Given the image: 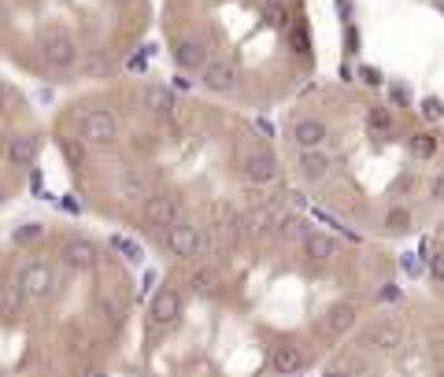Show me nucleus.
Here are the masks:
<instances>
[{
    "label": "nucleus",
    "mask_w": 444,
    "mask_h": 377,
    "mask_svg": "<svg viewBox=\"0 0 444 377\" xmlns=\"http://www.w3.org/2000/svg\"><path fill=\"white\" fill-rule=\"evenodd\" d=\"M241 170L252 185H270L278 178V156L270 152L267 145H252L248 152L241 156Z\"/></svg>",
    "instance_id": "nucleus-4"
},
{
    "label": "nucleus",
    "mask_w": 444,
    "mask_h": 377,
    "mask_svg": "<svg viewBox=\"0 0 444 377\" xmlns=\"http://www.w3.org/2000/svg\"><path fill=\"white\" fill-rule=\"evenodd\" d=\"M437 377H444V366H441V370H437Z\"/></svg>",
    "instance_id": "nucleus-43"
},
{
    "label": "nucleus",
    "mask_w": 444,
    "mask_h": 377,
    "mask_svg": "<svg viewBox=\"0 0 444 377\" xmlns=\"http://www.w3.org/2000/svg\"><path fill=\"white\" fill-rule=\"evenodd\" d=\"M12 100H15V96L8 93L4 85H0V115H8V107H12Z\"/></svg>",
    "instance_id": "nucleus-39"
},
{
    "label": "nucleus",
    "mask_w": 444,
    "mask_h": 377,
    "mask_svg": "<svg viewBox=\"0 0 444 377\" xmlns=\"http://www.w3.org/2000/svg\"><path fill=\"white\" fill-rule=\"evenodd\" d=\"M37 237H45V226H37V222L19 226V230H15V244H30V241H37Z\"/></svg>",
    "instance_id": "nucleus-29"
},
{
    "label": "nucleus",
    "mask_w": 444,
    "mask_h": 377,
    "mask_svg": "<svg viewBox=\"0 0 444 377\" xmlns=\"http://www.w3.org/2000/svg\"><path fill=\"white\" fill-rule=\"evenodd\" d=\"M355 322H359V307L355 304H333L326 311V318H322V333H326L330 340H341V337H348V333L355 329Z\"/></svg>",
    "instance_id": "nucleus-8"
},
{
    "label": "nucleus",
    "mask_w": 444,
    "mask_h": 377,
    "mask_svg": "<svg viewBox=\"0 0 444 377\" xmlns=\"http://www.w3.org/2000/svg\"><path fill=\"white\" fill-rule=\"evenodd\" d=\"M441 115H444L441 100H437V96H426V100H422V118H426V122H437Z\"/></svg>",
    "instance_id": "nucleus-31"
},
{
    "label": "nucleus",
    "mask_w": 444,
    "mask_h": 377,
    "mask_svg": "<svg viewBox=\"0 0 444 377\" xmlns=\"http://www.w3.org/2000/svg\"><path fill=\"white\" fill-rule=\"evenodd\" d=\"M145 189H148L145 170H126V174L118 178V192H123V196H145Z\"/></svg>",
    "instance_id": "nucleus-25"
},
{
    "label": "nucleus",
    "mask_w": 444,
    "mask_h": 377,
    "mask_svg": "<svg viewBox=\"0 0 444 377\" xmlns=\"http://www.w3.org/2000/svg\"><path fill=\"white\" fill-rule=\"evenodd\" d=\"M112 248H118V255H123L126 263H141V259H145L141 244H137V241H130V237H112Z\"/></svg>",
    "instance_id": "nucleus-27"
},
{
    "label": "nucleus",
    "mask_w": 444,
    "mask_h": 377,
    "mask_svg": "<svg viewBox=\"0 0 444 377\" xmlns=\"http://www.w3.org/2000/svg\"><path fill=\"white\" fill-rule=\"evenodd\" d=\"M0 203H4V189H0Z\"/></svg>",
    "instance_id": "nucleus-44"
},
{
    "label": "nucleus",
    "mask_w": 444,
    "mask_h": 377,
    "mask_svg": "<svg viewBox=\"0 0 444 377\" xmlns=\"http://www.w3.org/2000/svg\"><path fill=\"white\" fill-rule=\"evenodd\" d=\"M85 74H89V78H107V74H112V59H107V56H93L89 63H85Z\"/></svg>",
    "instance_id": "nucleus-28"
},
{
    "label": "nucleus",
    "mask_w": 444,
    "mask_h": 377,
    "mask_svg": "<svg viewBox=\"0 0 444 377\" xmlns=\"http://www.w3.org/2000/svg\"><path fill=\"white\" fill-rule=\"evenodd\" d=\"M163 241H167V252L175 255V259H200V255L208 252V248H204V230L193 226V222L167 226Z\"/></svg>",
    "instance_id": "nucleus-2"
},
{
    "label": "nucleus",
    "mask_w": 444,
    "mask_h": 377,
    "mask_svg": "<svg viewBox=\"0 0 444 377\" xmlns=\"http://www.w3.org/2000/svg\"><path fill=\"white\" fill-rule=\"evenodd\" d=\"M274 233L281 237V241H300V244H304V237L311 233V226H308L304 214H281Z\"/></svg>",
    "instance_id": "nucleus-22"
},
{
    "label": "nucleus",
    "mask_w": 444,
    "mask_h": 377,
    "mask_svg": "<svg viewBox=\"0 0 444 377\" xmlns=\"http://www.w3.org/2000/svg\"><path fill=\"white\" fill-rule=\"evenodd\" d=\"M141 219L148 226H159V230H167V226H175L181 219V200L175 192L159 189V192H148L145 203H141Z\"/></svg>",
    "instance_id": "nucleus-3"
},
{
    "label": "nucleus",
    "mask_w": 444,
    "mask_h": 377,
    "mask_svg": "<svg viewBox=\"0 0 444 377\" xmlns=\"http://www.w3.org/2000/svg\"><path fill=\"white\" fill-rule=\"evenodd\" d=\"M326 377H348V374H341V370H333V374H326Z\"/></svg>",
    "instance_id": "nucleus-42"
},
{
    "label": "nucleus",
    "mask_w": 444,
    "mask_h": 377,
    "mask_svg": "<svg viewBox=\"0 0 444 377\" xmlns=\"http://www.w3.org/2000/svg\"><path fill=\"white\" fill-rule=\"evenodd\" d=\"M270 366H274L278 374H300V370L308 366V355H304V348H300V344L281 340L278 348H274V355H270Z\"/></svg>",
    "instance_id": "nucleus-13"
},
{
    "label": "nucleus",
    "mask_w": 444,
    "mask_h": 377,
    "mask_svg": "<svg viewBox=\"0 0 444 377\" xmlns=\"http://www.w3.org/2000/svg\"><path fill=\"white\" fill-rule=\"evenodd\" d=\"M145 107L152 115H175L178 111V96L170 85H152V89H145Z\"/></svg>",
    "instance_id": "nucleus-19"
},
{
    "label": "nucleus",
    "mask_w": 444,
    "mask_h": 377,
    "mask_svg": "<svg viewBox=\"0 0 444 377\" xmlns=\"http://www.w3.org/2000/svg\"><path fill=\"white\" fill-rule=\"evenodd\" d=\"M256 130L263 134V137H274V126H270L267 118H256Z\"/></svg>",
    "instance_id": "nucleus-40"
},
{
    "label": "nucleus",
    "mask_w": 444,
    "mask_h": 377,
    "mask_svg": "<svg viewBox=\"0 0 444 377\" xmlns=\"http://www.w3.org/2000/svg\"><path fill=\"white\" fill-rule=\"evenodd\" d=\"M181 315V296H178V288H156V296H152V307H148V322L152 326H175Z\"/></svg>",
    "instance_id": "nucleus-7"
},
{
    "label": "nucleus",
    "mask_w": 444,
    "mask_h": 377,
    "mask_svg": "<svg viewBox=\"0 0 444 377\" xmlns=\"http://www.w3.org/2000/svg\"><path fill=\"white\" fill-rule=\"evenodd\" d=\"M429 200L433 203H444V174H437L429 181Z\"/></svg>",
    "instance_id": "nucleus-33"
},
{
    "label": "nucleus",
    "mask_w": 444,
    "mask_h": 377,
    "mask_svg": "<svg viewBox=\"0 0 444 377\" xmlns=\"http://www.w3.org/2000/svg\"><path fill=\"white\" fill-rule=\"evenodd\" d=\"M60 148H63V156H67L71 167H82V163H85V141H82V137L74 141V137L63 134V137H60Z\"/></svg>",
    "instance_id": "nucleus-26"
},
{
    "label": "nucleus",
    "mask_w": 444,
    "mask_h": 377,
    "mask_svg": "<svg viewBox=\"0 0 444 377\" xmlns=\"http://www.w3.org/2000/svg\"><path fill=\"white\" fill-rule=\"evenodd\" d=\"M378 300H382V304H396V300H400V288L389 285V288H382V293H378Z\"/></svg>",
    "instance_id": "nucleus-38"
},
{
    "label": "nucleus",
    "mask_w": 444,
    "mask_h": 377,
    "mask_svg": "<svg viewBox=\"0 0 444 377\" xmlns=\"http://www.w3.org/2000/svg\"><path fill=\"white\" fill-rule=\"evenodd\" d=\"M359 344H363V348H371V351L389 355V351H396L400 344H404V326L393 322V318H378V322H371V326H363Z\"/></svg>",
    "instance_id": "nucleus-5"
},
{
    "label": "nucleus",
    "mask_w": 444,
    "mask_h": 377,
    "mask_svg": "<svg viewBox=\"0 0 444 377\" xmlns=\"http://www.w3.org/2000/svg\"><path fill=\"white\" fill-rule=\"evenodd\" d=\"M407 148H411V156H415V159H437L441 141H437V134H433V130H418V134L407 137Z\"/></svg>",
    "instance_id": "nucleus-21"
},
{
    "label": "nucleus",
    "mask_w": 444,
    "mask_h": 377,
    "mask_svg": "<svg viewBox=\"0 0 444 377\" xmlns=\"http://www.w3.org/2000/svg\"><path fill=\"white\" fill-rule=\"evenodd\" d=\"M186 285H189L193 296H215V293H219V285H222V277H219V270H215L211 263H197L186 274Z\"/></svg>",
    "instance_id": "nucleus-14"
},
{
    "label": "nucleus",
    "mask_w": 444,
    "mask_h": 377,
    "mask_svg": "<svg viewBox=\"0 0 444 377\" xmlns=\"http://www.w3.org/2000/svg\"><path fill=\"white\" fill-rule=\"evenodd\" d=\"M296 167H300V174H304V181H322L330 174V156L319 152V148H300Z\"/></svg>",
    "instance_id": "nucleus-16"
},
{
    "label": "nucleus",
    "mask_w": 444,
    "mask_h": 377,
    "mask_svg": "<svg viewBox=\"0 0 444 377\" xmlns=\"http://www.w3.org/2000/svg\"><path fill=\"white\" fill-rule=\"evenodd\" d=\"M74 130H78V137L85 145H115L118 141V118L115 111H107V107H89V111L78 115V122H74Z\"/></svg>",
    "instance_id": "nucleus-1"
},
{
    "label": "nucleus",
    "mask_w": 444,
    "mask_h": 377,
    "mask_svg": "<svg viewBox=\"0 0 444 377\" xmlns=\"http://www.w3.org/2000/svg\"><path fill=\"white\" fill-rule=\"evenodd\" d=\"M93 377H107V374H93Z\"/></svg>",
    "instance_id": "nucleus-45"
},
{
    "label": "nucleus",
    "mask_w": 444,
    "mask_h": 377,
    "mask_svg": "<svg viewBox=\"0 0 444 377\" xmlns=\"http://www.w3.org/2000/svg\"><path fill=\"white\" fill-rule=\"evenodd\" d=\"M19 288H23L26 300H48L56 293V270L48 263H30L23 274H19Z\"/></svg>",
    "instance_id": "nucleus-6"
},
{
    "label": "nucleus",
    "mask_w": 444,
    "mask_h": 377,
    "mask_svg": "<svg viewBox=\"0 0 444 377\" xmlns=\"http://www.w3.org/2000/svg\"><path fill=\"white\" fill-rule=\"evenodd\" d=\"M63 266L74 274H93L96 270V248L89 241H67L63 244Z\"/></svg>",
    "instance_id": "nucleus-11"
},
{
    "label": "nucleus",
    "mask_w": 444,
    "mask_h": 377,
    "mask_svg": "<svg viewBox=\"0 0 444 377\" xmlns=\"http://www.w3.org/2000/svg\"><path fill=\"white\" fill-rule=\"evenodd\" d=\"M292 48H296V52H308V30H304V26L292 30Z\"/></svg>",
    "instance_id": "nucleus-35"
},
{
    "label": "nucleus",
    "mask_w": 444,
    "mask_h": 377,
    "mask_svg": "<svg viewBox=\"0 0 444 377\" xmlns=\"http://www.w3.org/2000/svg\"><path fill=\"white\" fill-rule=\"evenodd\" d=\"M175 63L181 71H204L208 67V45L200 37H178L175 41Z\"/></svg>",
    "instance_id": "nucleus-10"
},
{
    "label": "nucleus",
    "mask_w": 444,
    "mask_h": 377,
    "mask_svg": "<svg viewBox=\"0 0 444 377\" xmlns=\"http://www.w3.org/2000/svg\"><path fill=\"white\" fill-rule=\"evenodd\" d=\"M426 266H429V277H433V282H441V285H444V248H437V252L429 255V263H426Z\"/></svg>",
    "instance_id": "nucleus-30"
},
{
    "label": "nucleus",
    "mask_w": 444,
    "mask_h": 377,
    "mask_svg": "<svg viewBox=\"0 0 444 377\" xmlns=\"http://www.w3.org/2000/svg\"><path fill=\"white\" fill-rule=\"evenodd\" d=\"M389 100H393V104H400V107H407L411 104V89H407V85H389Z\"/></svg>",
    "instance_id": "nucleus-32"
},
{
    "label": "nucleus",
    "mask_w": 444,
    "mask_h": 377,
    "mask_svg": "<svg viewBox=\"0 0 444 377\" xmlns=\"http://www.w3.org/2000/svg\"><path fill=\"white\" fill-rule=\"evenodd\" d=\"M359 78L366 85H382V71H378V67H359Z\"/></svg>",
    "instance_id": "nucleus-36"
},
{
    "label": "nucleus",
    "mask_w": 444,
    "mask_h": 377,
    "mask_svg": "<svg viewBox=\"0 0 444 377\" xmlns=\"http://www.w3.org/2000/svg\"><path fill=\"white\" fill-rule=\"evenodd\" d=\"M292 137H296L300 148H319L330 137V126L322 122V118H300L296 130H292Z\"/></svg>",
    "instance_id": "nucleus-17"
},
{
    "label": "nucleus",
    "mask_w": 444,
    "mask_h": 377,
    "mask_svg": "<svg viewBox=\"0 0 444 377\" xmlns=\"http://www.w3.org/2000/svg\"><path fill=\"white\" fill-rule=\"evenodd\" d=\"M278 219H281L278 208H270V203H259V208H252V211L241 214V230H245V237L259 241V237H267V233L278 230Z\"/></svg>",
    "instance_id": "nucleus-9"
},
{
    "label": "nucleus",
    "mask_w": 444,
    "mask_h": 377,
    "mask_svg": "<svg viewBox=\"0 0 444 377\" xmlns=\"http://www.w3.org/2000/svg\"><path fill=\"white\" fill-rule=\"evenodd\" d=\"M126 71H130V74L145 71V52H137V56H130V59H126Z\"/></svg>",
    "instance_id": "nucleus-37"
},
{
    "label": "nucleus",
    "mask_w": 444,
    "mask_h": 377,
    "mask_svg": "<svg viewBox=\"0 0 444 377\" xmlns=\"http://www.w3.org/2000/svg\"><path fill=\"white\" fill-rule=\"evenodd\" d=\"M63 208H67V211H74V214H78V211H82V203H78V200H74V196H67V200H63Z\"/></svg>",
    "instance_id": "nucleus-41"
},
{
    "label": "nucleus",
    "mask_w": 444,
    "mask_h": 377,
    "mask_svg": "<svg viewBox=\"0 0 444 377\" xmlns=\"http://www.w3.org/2000/svg\"><path fill=\"white\" fill-rule=\"evenodd\" d=\"M30 192H34V196H45V178H41V170H30Z\"/></svg>",
    "instance_id": "nucleus-34"
},
{
    "label": "nucleus",
    "mask_w": 444,
    "mask_h": 377,
    "mask_svg": "<svg viewBox=\"0 0 444 377\" xmlns=\"http://www.w3.org/2000/svg\"><path fill=\"white\" fill-rule=\"evenodd\" d=\"M200 82L208 85L211 93H230V89H237V67L226 59H211L208 67L200 71Z\"/></svg>",
    "instance_id": "nucleus-12"
},
{
    "label": "nucleus",
    "mask_w": 444,
    "mask_h": 377,
    "mask_svg": "<svg viewBox=\"0 0 444 377\" xmlns=\"http://www.w3.org/2000/svg\"><path fill=\"white\" fill-rule=\"evenodd\" d=\"M304 255L311 263H330L333 255H337V241L333 237H326V233H315L311 230L308 237H304Z\"/></svg>",
    "instance_id": "nucleus-18"
},
{
    "label": "nucleus",
    "mask_w": 444,
    "mask_h": 377,
    "mask_svg": "<svg viewBox=\"0 0 444 377\" xmlns=\"http://www.w3.org/2000/svg\"><path fill=\"white\" fill-rule=\"evenodd\" d=\"M366 130H374V134H393L396 130V118H393V111H389V107H371V111H366Z\"/></svg>",
    "instance_id": "nucleus-24"
},
{
    "label": "nucleus",
    "mask_w": 444,
    "mask_h": 377,
    "mask_svg": "<svg viewBox=\"0 0 444 377\" xmlns=\"http://www.w3.org/2000/svg\"><path fill=\"white\" fill-rule=\"evenodd\" d=\"M74 59H78V48H74V41H71V37L56 34V37H48V41H45V63H48V67L67 71V67H74Z\"/></svg>",
    "instance_id": "nucleus-15"
},
{
    "label": "nucleus",
    "mask_w": 444,
    "mask_h": 377,
    "mask_svg": "<svg viewBox=\"0 0 444 377\" xmlns=\"http://www.w3.org/2000/svg\"><path fill=\"white\" fill-rule=\"evenodd\" d=\"M411 211L407 208H389L385 211V219H382V230L389 233V237H407L411 233Z\"/></svg>",
    "instance_id": "nucleus-23"
},
{
    "label": "nucleus",
    "mask_w": 444,
    "mask_h": 377,
    "mask_svg": "<svg viewBox=\"0 0 444 377\" xmlns=\"http://www.w3.org/2000/svg\"><path fill=\"white\" fill-rule=\"evenodd\" d=\"M8 156H12L15 167H30L37 159V137L34 134H15L8 141Z\"/></svg>",
    "instance_id": "nucleus-20"
}]
</instances>
